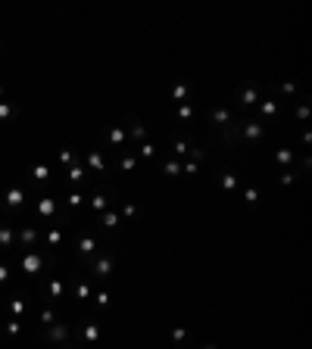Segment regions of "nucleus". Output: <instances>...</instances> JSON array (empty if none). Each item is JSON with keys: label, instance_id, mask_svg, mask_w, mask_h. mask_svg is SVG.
<instances>
[{"label": "nucleus", "instance_id": "nucleus-25", "mask_svg": "<svg viewBox=\"0 0 312 349\" xmlns=\"http://www.w3.org/2000/svg\"><path fill=\"white\" fill-rule=\"evenodd\" d=\"M13 275H16V271H13V262H3V259H0V284H10Z\"/></svg>", "mask_w": 312, "mask_h": 349}, {"label": "nucleus", "instance_id": "nucleus-5", "mask_svg": "<svg viewBox=\"0 0 312 349\" xmlns=\"http://www.w3.org/2000/svg\"><path fill=\"white\" fill-rule=\"evenodd\" d=\"M44 228L41 225H19L16 228V250H35Z\"/></svg>", "mask_w": 312, "mask_h": 349}, {"label": "nucleus", "instance_id": "nucleus-1", "mask_svg": "<svg viewBox=\"0 0 312 349\" xmlns=\"http://www.w3.org/2000/svg\"><path fill=\"white\" fill-rule=\"evenodd\" d=\"M13 262V271L16 275H28V278H41V275H53L56 268V253H47L44 246H35V250H19Z\"/></svg>", "mask_w": 312, "mask_h": 349}, {"label": "nucleus", "instance_id": "nucleus-24", "mask_svg": "<svg viewBox=\"0 0 312 349\" xmlns=\"http://www.w3.org/2000/svg\"><path fill=\"white\" fill-rule=\"evenodd\" d=\"M3 330H6L10 337H19V334H22V321H19V318H6V321H3Z\"/></svg>", "mask_w": 312, "mask_h": 349}, {"label": "nucleus", "instance_id": "nucleus-3", "mask_svg": "<svg viewBox=\"0 0 312 349\" xmlns=\"http://www.w3.org/2000/svg\"><path fill=\"white\" fill-rule=\"evenodd\" d=\"M116 259H119V253H116L113 246H106V250H100L97 256H91L88 262H81V268L91 275V280H109L116 275Z\"/></svg>", "mask_w": 312, "mask_h": 349}, {"label": "nucleus", "instance_id": "nucleus-11", "mask_svg": "<svg viewBox=\"0 0 312 349\" xmlns=\"http://www.w3.org/2000/svg\"><path fill=\"white\" fill-rule=\"evenodd\" d=\"M84 163H88V168L94 175H103L106 172V159H103V150H91L88 156H84Z\"/></svg>", "mask_w": 312, "mask_h": 349}, {"label": "nucleus", "instance_id": "nucleus-8", "mask_svg": "<svg viewBox=\"0 0 312 349\" xmlns=\"http://www.w3.org/2000/svg\"><path fill=\"white\" fill-rule=\"evenodd\" d=\"M78 280H75V290L66 293V300H91L94 296V280H91L88 271H81V275H75Z\"/></svg>", "mask_w": 312, "mask_h": 349}, {"label": "nucleus", "instance_id": "nucleus-20", "mask_svg": "<svg viewBox=\"0 0 312 349\" xmlns=\"http://www.w3.org/2000/svg\"><path fill=\"white\" fill-rule=\"evenodd\" d=\"M163 172L166 175H181V163H178V159H172L166 150H163Z\"/></svg>", "mask_w": 312, "mask_h": 349}, {"label": "nucleus", "instance_id": "nucleus-10", "mask_svg": "<svg viewBox=\"0 0 312 349\" xmlns=\"http://www.w3.org/2000/svg\"><path fill=\"white\" fill-rule=\"evenodd\" d=\"M209 118H213V125H216V128H228V125L234 122V116H231V103L228 106H218V109H213V116H209Z\"/></svg>", "mask_w": 312, "mask_h": 349}, {"label": "nucleus", "instance_id": "nucleus-23", "mask_svg": "<svg viewBox=\"0 0 312 349\" xmlns=\"http://www.w3.org/2000/svg\"><path fill=\"white\" fill-rule=\"evenodd\" d=\"M69 181H72V184H84V181H88V172H84L81 165L72 163V168H69Z\"/></svg>", "mask_w": 312, "mask_h": 349}, {"label": "nucleus", "instance_id": "nucleus-33", "mask_svg": "<svg viewBox=\"0 0 312 349\" xmlns=\"http://www.w3.org/2000/svg\"><path fill=\"white\" fill-rule=\"evenodd\" d=\"M94 302L100 305V309H106V305H109V290H97V296H94Z\"/></svg>", "mask_w": 312, "mask_h": 349}, {"label": "nucleus", "instance_id": "nucleus-15", "mask_svg": "<svg viewBox=\"0 0 312 349\" xmlns=\"http://www.w3.org/2000/svg\"><path fill=\"white\" fill-rule=\"evenodd\" d=\"M106 140H109V147H113V150L122 153V147H125V125H116V128H109V131H106Z\"/></svg>", "mask_w": 312, "mask_h": 349}, {"label": "nucleus", "instance_id": "nucleus-37", "mask_svg": "<svg viewBox=\"0 0 312 349\" xmlns=\"http://www.w3.org/2000/svg\"><path fill=\"white\" fill-rule=\"evenodd\" d=\"M13 116V103H0V118H10Z\"/></svg>", "mask_w": 312, "mask_h": 349}, {"label": "nucleus", "instance_id": "nucleus-30", "mask_svg": "<svg viewBox=\"0 0 312 349\" xmlns=\"http://www.w3.org/2000/svg\"><path fill=\"white\" fill-rule=\"evenodd\" d=\"M47 175H50V168H47V165H35V168H31V178H35V181H44Z\"/></svg>", "mask_w": 312, "mask_h": 349}, {"label": "nucleus", "instance_id": "nucleus-38", "mask_svg": "<svg viewBox=\"0 0 312 349\" xmlns=\"http://www.w3.org/2000/svg\"><path fill=\"white\" fill-rule=\"evenodd\" d=\"M281 93H284V97H293V93H297V84H284V88H281Z\"/></svg>", "mask_w": 312, "mask_h": 349}, {"label": "nucleus", "instance_id": "nucleus-34", "mask_svg": "<svg viewBox=\"0 0 312 349\" xmlns=\"http://www.w3.org/2000/svg\"><path fill=\"white\" fill-rule=\"evenodd\" d=\"M184 337H188V327H175V330H172V340H175V343H181Z\"/></svg>", "mask_w": 312, "mask_h": 349}, {"label": "nucleus", "instance_id": "nucleus-35", "mask_svg": "<svg viewBox=\"0 0 312 349\" xmlns=\"http://www.w3.org/2000/svg\"><path fill=\"white\" fill-rule=\"evenodd\" d=\"M60 159H63L66 165H72V163H75V153H72V150H60Z\"/></svg>", "mask_w": 312, "mask_h": 349}, {"label": "nucleus", "instance_id": "nucleus-39", "mask_svg": "<svg viewBox=\"0 0 312 349\" xmlns=\"http://www.w3.org/2000/svg\"><path fill=\"white\" fill-rule=\"evenodd\" d=\"M60 349H81V346H69V343H66V346H60Z\"/></svg>", "mask_w": 312, "mask_h": 349}, {"label": "nucleus", "instance_id": "nucleus-7", "mask_svg": "<svg viewBox=\"0 0 312 349\" xmlns=\"http://www.w3.org/2000/svg\"><path fill=\"white\" fill-rule=\"evenodd\" d=\"M75 250H78L81 262H88L91 256H97V253H100V240L94 237V231H81L78 240H75Z\"/></svg>", "mask_w": 312, "mask_h": 349}, {"label": "nucleus", "instance_id": "nucleus-32", "mask_svg": "<svg viewBox=\"0 0 312 349\" xmlns=\"http://www.w3.org/2000/svg\"><path fill=\"white\" fill-rule=\"evenodd\" d=\"M181 172H184V175H197V159H184V163H181Z\"/></svg>", "mask_w": 312, "mask_h": 349}, {"label": "nucleus", "instance_id": "nucleus-26", "mask_svg": "<svg viewBox=\"0 0 312 349\" xmlns=\"http://www.w3.org/2000/svg\"><path fill=\"white\" fill-rule=\"evenodd\" d=\"M50 325H56V312L53 309H41V327H50Z\"/></svg>", "mask_w": 312, "mask_h": 349}, {"label": "nucleus", "instance_id": "nucleus-36", "mask_svg": "<svg viewBox=\"0 0 312 349\" xmlns=\"http://www.w3.org/2000/svg\"><path fill=\"white\" fill-rule=\"evenodd\" d=\"M293 178H297L293 168H284V172H281V181H284V184H293Z\"/></svg>", "mask_w": 312, "mask_h": 349}, {"label": "nucleus", "instance_id": "nucleus-14", "mask_svg": "<svg viewBox=\"0 0 312 349\" xmlns=\"http://www.w3.org/2000/svg\"><path fill=\"white\" fill-rule=\"evenodd\" d=\"M22 203H25V190L22 187H10L6 197H3V206L6 209H22Z\"/></svg>", "mask_w": 312, "mask_h": 349}, {"label": "nucleus", "instance_id": "nucleus-17", "mask_svg": "<svg viewBox=\"0 0 312 349\" xmlns=\"http://www.w3.org/2000/svg\"><path fill=\"white\" fill-rule=\"evenodd\" d=\"M218 184H222V190H238V184H240V175L238 172H218Z\"/></svg>", "mask_w": 312, "mask_h": 349}, {"label": "nucleus", "instance_id": "nucleus-19", "mask_svg": "<svg viewBox=\"0 0 312 349\" xmlns=\"http://www.w3.org/2000/svg\"><path fill=\"white\" fill-rule=\"evenodd\" d=\"M134 165H138V153H131V150H122V159H119V172H131Z\"/></svg>", "mask_w": 312, "mask_h": 349}, {"label": "nucleus", "instance_id": "nucleus-29", "mask_svg": "<svg viewBox=\"0 0 312 349\" xmlns=\"http://www.w3.org/2000/svg\"><path fill=\"white\" fill-rule=\"evenodd\" d=\"M243 200H247V206H256V203H259V190H256V187H247V190H243Z\"/></svg>", "mask_w": 312, "mask_h": 349}, {"label": "nucleus", "instance_id": "nucleus-13", "mask_svg": "<svg viewBox=\"0 0 312 349\" xmlns=\"http://www.w3.org/2000/svg\"><path fill=\"white\" fill-rule=\"evenodd\" d=\"M69 330H72L69 321H56V325L47 327V340H53V343H63V340L69 337Z\"/></svg>", "mask_w": 312, "mask_h": 349}, {"label": "nucleus", "instance_id": "nucleus-12", "mask_svg": "<svg viewBox=\"0 0 312 349\" xmlns=\"http://www.w3.org/2000/svg\"><path fill=\"white\" fill-rule=\"evenodd\" d=\"M191 91H193L191 81H178L172 91H168V100H172V103H188V100H191Z\"/></svg>", "mask_w": 312, "mask_h": 349}, {"label": "nucleus", "instance_id": "nucleus-40", "mask_svg": "<svg viewBox=\"0 0 312 349\" xmlns=\"http://www.w3.org/2000/svg\"><path fill=\"white\" fill-rule=\"evenodd\" d=\"M0 93H3V88H0Z\"/></svg>", "mask_w": 312, "mask_h": 349}, {"label": "nucleus", "instance_id": "nucleus-4", "mask_svg": "<svg viewBox=\"0 0 312 349\" xmlns=\"http://www.w3.org/2000/svg\"><path fill=\"white\" fill-rule=\"evenodd\" d=\"M66 290H69V275H47L44 278V302H60L66 300Z\"/></svg>", "mask_w": 312, "mask_h": 349}, {"label": "nucleus", "instance_id": "nucleus-21", "mask_svg": "<svg viewBox=\"0 0 312 349\" xmlns=\"http://www.w3.org/2000/svg\"><path fill=\"white\" fill-rule=\"evenodd\" d=\"M10 312H13V318H22V312H25V293H19V296H13V300H10Z\"/></svg>", "mask_w": 312, "mask_h": 349}, {"label": "nucleus", "instance_id": "nucleus-27", "mask_svg": "<svg viewBox=\"0 0 312 349\" xmlns=\"http://www.w3.org/2000/svg\"><path fill=\"white\" fill-rule=\"evenodd\" d=\"M278 163H281V165H290V163H293V150H290V147H278Z\"/></svg>", "mask_w": 312, "mask_h": 349}, {"label": "nucleus", "instance_id": "nucleus-22", "mask_svg": "<svg viewBox=\"0 0 312 349\" xmlns=\"http://www.w3.org/2000/svg\"><path fill=\"white\" fill-rule=\"evenodd\" d=\"M84 206V193L81 190H72L69 197H66V209H81Z\"/></svg>", "mask_w": 312, "mask_h": 349}, {"label": "nucleus", "instance_id": "nucleus-2", "mask_svg": "<svg viewBox=\"0 0 312 349\" xmlns=\"http://www.w3.org/2000/svg\"><path fill=\"white\" fill-rule=\"evenodd\" d=\"M265 88H268V84H259V81H243V84H238L234 93H231V109H238L240 116H247L250 109L265 97Z\"/></svg>", "mask_w": 312, "mask_h": 349}, {"label": "nucleus", "instance_id": "nucleus-31", "mask_svg": "<svg viewBox=\"0 0 312 349\" xmlns=\"http://www.w3.org/2000/svg\"><path fill=\"white\" fill-rule=\"evenodd\" d=\"M134 153H138V156H153L156 147H153V143H138V150H134Z\"/></svg>", "mask_w": 312, "mask_h": 349}, {"label": "nucleus", "instance_id": "nucleus-28", "mask_svg": "<svg viewBox=\"0 0 312 349\" xmlns=\"http://www.w3.org/2000/svg\"><path fill=\"white\" fill-rule=\"evenodd\" d=\"M191 116H193V103H181V106H178V116H175V118H178V122H188Z\"/></svg>", "mask_w": 312, "mask_h": 349}, {"label": "nucleus", "instance_id": "nucleus-16", "mask_svg": "<svg viewBox=\"0 0 312 349\" xmlns=\"http://www.w3.org/2000/svg\"><path fill=\"white\" fill-rule=\"evenodd\" d=\"M35 212H38V215L41 218H53L56 215V200H50V197H44V200H38V206H35Z\"/></svg>", "mask_w": 312, "mask_h": 349}, {"label": "nucleus", "instance_id": "nucleus-18", "mask_svg": "<svg viewBox=\"0 0 312 349\" xmlns=\"http://www.w3.org/2000/svg\"><path fill=\"white\" fill-rule=\"evenodd\" d=\"M78 327H81V334H84L88 343H97V340H100V325H97V321H84V325H78Z\"/></svg>", "mask_w": 312, "mask_h": 349}, {"label": "nucleus", "instance_id": "nucleus-6", "mask_svg": "<svg viewBox=\"0 0 312 349\" xmlns=\"http://www.w3.org/2000/svg\"><path fill=\"white\" fill-rule=\"evenodd\" d=\"M284 103H288V100H278V97H272V91L265 88V97L256 103V106H259V116H256V118H259V122H272V118H275L278 113H281V106H284Z\"/></svg>", "mask_w": 312, "mask_h": 349}, {"label": "nucleus", "instance_id": "nucleus-9", "mask_svg": "<svg viewBox=\"0 0 312 349\" xmlns=\"http://www.w3.org/2000/svg\"><path fill=\"white\" fill-rule=\"evenodd\" d=\"M125 125H128V131H131V143L138 147V143H144V138H147V125L141 122L138 116H128L125 118Z\"/></svg>", "mask_w": 312, "mask_h": 349}]
</instances>
